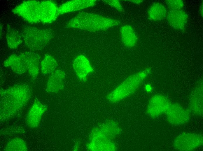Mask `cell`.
Masks as SVG:
<instances>
[{
  "label": "cell",
  "instance_id": "6da1fadb",
  "mask_svg": "<svg viewBox=\"0 0 203 151\" xmlns=\"http://www.w3.org/2000/svg\"><path fill=\"white\" fill-rule=\"evenodd\" d=\"M1 117L7 118L27 103L31 96L30 88L26 84L15 85L0 90Z\"/></svg>",
  "mask_w": 203,
  "mask_h": 151
},
{
  "label": "cell",
  "instance_id": "7a4b0ae2",
  "mask_svg": "<svg viewBox=\"0 0 203 151\" xmlns=\"http://www.w3.org/2000/svg\"><path fill=\"white\" fill-rule=\"evenodd\" d=\"M120 21L94 13L80 12L67 23L68 27L95 32L120 25Z\"/></svg>",
  "mask_w": 203,
  "mask_h": 151
},
{
  "label": "cell",
  "instance_id": "3957f363",
  "mask_svg": "<svg viewBox=\"0 0 203 151\" xmlns=\"http://www.w3.org/2000/svg\"><path fill=\"white\" fill-rule=\"evenodd\" d=\"M22 35L27 47L32 51L43 49L52 39V31L49 29H40L27 27L22 31Z\"/></svg>",
  "mask_w": 203,
  "mask_h": 151
},
{
  "label": "cell",
  "instance_id": "277c9868",
  "mask_svg": "<svg viewBox=\"0 0 203 151\" xmlns=\"http://www.w3.org/2000/svg\"><path fill=\"white\" fill-rule=\"evenodd\" d=\"M40 5L39 1H24L13 8L12 11L29 23H37L41 21Z\"/></svg>",
  "mask_w": 203,
  "mask_h": 151
},
{
  "label": "cell",
  "instance_id": "5b68a950",
  "mask_svg": "<svg viewBox=\"0 0 203 151\" xmlns=\"http://www.w3.org/2000/svg\"><path fill=\"white\" fill-rule=\"evenodd\" d=\"M137 74L131 75L127 78L112 92L108 94L107 98L114 102L122 99L131 94L137 87L138 82Z\"/></svg>",
  "mask_w": 203,
  "mask_h": 151
},
{
  "label": "cell",
  "instance_id": "8992f818",
  "mask_svg": "<svg viewBox=\"0 0 203 151\" xmlns=\"http://www.w3.org/2000/svg\"><path fill=\"white\" fill-rule=\"evenodd\" d=\"M47 108L46 105L39 100H35L27 114L26 120L27 126L32 128L37 127Z\"/></svg>",
  "mask_w": 203,
  "mask_h": 151
},
{
  "label": "cell",
  "instance_id": "52a82bcc",
  "mask_svg": "<svg viewBox=\"0 0 203 151\" xmlns=\"http://www.w3.org/2000/svg\"><path fill=\"white\" fill-rule=\"evenodd\" d=\"M73 67L78 78L83 82L86 81L88 76L94 71L88 59L83 55L76 57L73 63Z\"/></svg>",
  "mask_w": 203,
  "mask_h": 151
},
{
  "label": "cell",
  "instance_id": "ba28073f",
  "mask_svg": "<svg viewBox=\"0 0 203 151\" xmlns=\"http://www.w3.org/2000/svg\"><path fill=\"white\" fill-rule=\"evenodd\" d=\"M58 8L56 4L51 0L40 1V21L45 23H51L57 18Z\"/></svg>",
  "mask_w": 203,
  "mask_h": 151
},
{
  "label": "cell",
  "instance_id": "9c48e42d",
  "mask_svg": "<svg viewBox=\"0 0 203 151\" xmlns=\"http://www.w3.org/2000/svg\"><path fill=\"white\" fill-rule=\"evenodd\" d=\"M19 55L25 63L30 76L33 80L36 79L39 73L40 56L31 51L25 52Z\"/></svg>",
  "mask_w": 203,
  "mask_h": 151
},
{
  "label": "cell",
  "instance_id": "30bf717a",
  "mask_svg": "<svg viewBox=\"0 0 203 151\" xmlns=\"http://www.w3.org/2000/svg\"><path fill=\"white\" fill-rule=\"evenodd\" d=\"M96 2L97 1L95 0H75L67 1L58 7V15L93 6Z\"/></svg>",
  "mask_w": 203,
  "mask_h": 151
},
{
  "label": "cell",
  "instance_id": "8fae6325",
  "mask_svg": "<svg viewBox=\"0 0 203 151\" xmlns=\"http://www.w3.org/2000/svg\"><path fill=\"white\" fill-rule=\"evenodd\" d=\"M188 15L183 10H169L167 14L169 24L173 28L178 30H183L187 23Z\"/></svg>",
  "mask_w": 203,
  "mask_h": 151
},
{
  "label": "cell",
  "instance_id": "7c38bea8",
  "mask_svg": "<svg viewBox=\"0 0 203 151\" xmlns=\"http://www.w3.org/2000/svg\"><path fill=\"white\" fill-rule=\"evenodd\" d=\"M65 77V72L61 70H55L50 74L47 84V91L56 93L62 90L64 87Z\"/></svg>",
  "mask_w": 203,
  "mask_h": 151
},
{
  "label": "cell",
  "instance_id": "4fadbf2b",
  "mask_svg": "<svg viewBox=\"0 0 203 151\" xmlns=\"http://www.w3.org/2000/svg\"><path fill=\"white\" fill-rule=\"evenodd\" d=\"M4 66L10 67L13 71L18 74L23 73L27 71L26 65L19 55L13 54L4 62Z\"/></svg>",
  "mask_w": 203,
  "mask_h": 151
},
{
  "label": "cell",
  "instance_id": "5bb4252c",
  "mask_svg": "<svg viewBox=\"0 0 203 151\" xmlns=\"http://www.w3.org/2000/svg\"><path fill=\"white\" fill-rule=\"evenodd\" d=\"M120 33L122 42L125 46L131 48L136 45L138 37L131 26L129 25L122 26L120 29Z\"/></svg>",
  "mask_w": 203,
  "mask_h": 151
},
{
  "label": "cell",
  "instance_id": "9a60e30c",
  "mask_svg": "<svg viewBox=\"0 0 203 151\" xmlns=\"http://www.w3.org/2000/svg\"><path fill=\"white\" fill-rule=\"evenodd\" d=\"M167 9L164 6L159 2H155L149 8L148 15L149 19L153 21H160L166 17Z\"/></svg>",
  "mask_w": 203,
  "mask_h": 151
},
{
  "label": "cell",
  "instance_id": "2e32d148",
  "mask_svg": "<svg viewBox=\"0 0 203 151\" xmlns=\"http://www.w3.org/2000/svg\"><path fill=\"white\" fill-rule=\"evenodd\" d=\"M15 29L8 25L6 38L8 47L11 49H15L22 42V36Z\"/></svg>",
  "mask_w": 203,
  "mask_h": 151
},
{
  "label": "cell",
  "instance_id": "e0dca14e",
  "mask_svg": "<svg viewBox=\"0 0 203 151\" xmlns=\"http://www.w3.org/2000/svg\"><path fill=\"white\" fill-rule=\"evenodd\" d=\"M41 65L42 74L48 75L55 70L58 66V64L52 56L48 54H46L41 62Z\"/></svg>",
  "mask_w": 203,
  "mask_h": 151
},
{
  "label": "cell",
  "instance_id": "ac0fdd59",
  "mask_svg": "<svg viewBox=\"0 0 203 151\" xmlns=\"http://www.w3.org/2000/svg\"><path fill=\"white\" fill-rule=\"evenodd\" d=\"M28 149L27 145L22 139L15 138L10 141L6 145L4 150L7 151H26Z\"/></svg>",
  "mask_w": 203,
  "mask_h": 151
},
{
  "label": "cell",
  "instance_id": "d6986e66",
  "mask_svg": "<svg viewBox=\"0 0 203 151\" xmlns=\"http://www.w3.org/2000/svg\"><path fill=\"white\" fill-rule=\"evenodd\" d=\"M165 2L169 10H182L184 6L183 1L181 0H167Z\"/></svg>",
  "mask_w": 203,
  "mask_h": 151
},
{
  "label": "cell",
  "instance_id": "ffe728a7",
  "mask_svg": "<svg viewBox=\"0 0 203 151\" xmlns=\"http://www.w3.org/2000/svg\"><path fill=\"white\" fill-rule=\"evenodd\" d=\"M104 1L116 9L117 11L121 12L123 11V7L120 1L116 0H107Z\"/></svg>",
  "mask_w": 203,
  "mask_h": 151
},
{
  "label": "cell",
  "instance_id": "44dd1931",
  "mask_svg": "<svg viewBox=\"0 0 203 151\" xmlns=\"http://www.w3.org/2000/svg\"><path fill=\"white\" fill-rule=\"evenodd\" d=\"M203 1H202L200 3V13L201 15V16L203 17Z\"/></svg>",
  "mask_w": 203,
  "mask_h": 151
},
{
  "label": "cell",
  "instance_id": "7402d4cb",
  "mask_svg": "<svg viewBox=\"0 0 203 151\" xmlns=\"http://www.w3.org/2000/svg\"><path fill=\"white\" fill-rule=\"evenodd\" d=\"M131 2H132L133 3L136 4H139L141 3L143 1L142 0H131Z\"/></svg>",
  "mask_w": 203,
  "mask_h": 151
}]
</instances>
